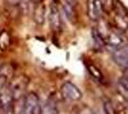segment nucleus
<instances>
[{
	"label": "nucleus",
	"instance_id": "1",
	"mask_svg": "<svg viewBox=\"0 0 128 114\" xmlns=\"http://www.w3.org/2000/svg\"><path fill=\"white\" fill-rule=\"evenodd\" d=\"M22 114H43L39 98L36 93L31 92L25 97Z\"/></svg>",
	"mask_w": 128,
	"mask_h": 114
},
{
	"label": "nucleus",
	"instance_id": "2",
	"mask_svg": "<svg viewBox=\"0 0 128 114\" xmlns=\"http://www.w3.org/2000/svg\"><path fill=\"white\" fill-rule=\"evenodd\" d=\"M14 101L9 86L5 85L0 88V111L2 114H12L14 110Z\"/></svg>",
	"mask_w": 128,
	"mask_h": 114
},
{
	"label": "nucleus",
	"instance_id": "3",
	"mask_svg": "<svg viewBox=\"0 0 128 114\" xmlns=\"http://www.w3.org/2000/svg\"><path fill=\"white\" fill-rule=\"evenodd\" d=\"M28 83H29L28 79L23 75L16 76L11 82V84L9 85V88L14 100H18L19 98L23 96L28 86Z\"/></svg>",
	"mask_w": 128,
	"mask_h": 114
},
{
	"label": "nucleus",
	"instance_id": "4",
	"mask_svg": "<svg viewBox=\"0 0 128 114\" xmlns=\"http://www.w3.org/2000/svg\"><path fill=\"white\" fill-rule=\"evenodd\" d=\"M60 91L65 99L71 100V101H78L82 97V93L80 90V88L70 82L64 83L61 86Z\"/></svg>",
	"mask_w": 128,
	"mask_h": 114
},
{
	"label": "nucleus",
	"instance_id": "5",
	"mask_svg": "<svg viewBox=\"0 0 128 114\" xmlns=\"http://www.w3.org/2000/svg\"><path fill=\"white\" fill-rule=\"evenodd\" d=\"M103 11L102 0H88L87 2V13L92 20H98L102 16Z\"/></svg>",
	"mask_w": 128,
	"mask_h": 114
},
{
	"label": "nucleus",
	"instance_id": "6",
	"mask_svg": "<svg viewBox=\"0 0 128 114\" xmlns=\"http://www.w3.org/2000/svg\"><path fill=\"white\" fill-rule=\"evenodd\" d=\"M113 59L120 67L128 71V46L118 48L113 54Z\"/></svg>",
	"mask_w": 128,
	"mask_h": 114
},
{
	"label": "nucleus",
	"instance_id": "7",
	"mask_svg": "<svg viewBox=\"0 0 128 114\" xmlns=\"http://www.w3.org/2000/svg\"><path fill=\"white\" fill-rule=\"evenodd\" d=\"M49 21L51 24V27L54 31H59L61 29V17L60 13L56 5L51 6L50 9V14H49Z\"/></svg>",
	"mask_w": 128,
	"mask_h": 114
},
{
	"label": "nucleus",
	"instance_id": "8",
	"mask_svg": "<svg viewBox=\"0 0 128 114\" xmlns=\"http://www.w3.org/2000/svg\"><path fill=\"white\" fill-rule=\"evenodd\" d=\"M45 6L38 3L36 4V7L34 11V19L38 24H43V22L45 20Z\"/></svg>",
	"mask_w": 128,
	"mask_h": 114
},
{
	"label": "nucleus",
	"instance_id": "9",
	"mask_svg": "<svg viewBox=\"0 0 128 114\" xmlns=\"http://www.w3.org/2000/svg\"><path fill=\"white\" fill-rule=\"evenodd\" d=\"M93 40H94V44L96 49H102L105 45V41L102 37V35L96 29L93 30Z\"/></svg>",
	"mask_w": 128,
	"mask_h": 114
},
{
	"label": "nucleus",
	"instance_id": "10",
	"mask_svg": "<svg viewBox=\"0 0 128 114\" xmlns=\"http://www.w3.org/2000/svg\"><path fill=\"white\" fill-rule=\"evenodd\" d=\"M11 44V36L9 33L3 31L0 33V49L5 50Z\"/></svg>",
	"mask_w": 128,
	"mask_h": 114
},
{
	"label": "nucleus",
	"instance_id": "11",
	"mask_svg": "<svg viewBox=\"0 0 128 114\" xmlns=\"http://www.w3.org/2000/svg\"><path fill=\"white\" fill-rule=\"evenodd\" d=\"M118 87H120V90L123 94V96L128 99V77H122L120 79Z\"/></svg>",
	"mask_w": 128,
	"mask_h": 114
},
{
	"label": "nucleus",
	"instance_id": "12",
	"mask_svg": "<svg viewBox=\"0 0 128 114\" xmlns=\"http://www.w3.org/2000/svg\"><path fill=\"white\" fill-rule=\"evenodd\" d=\"M63 10H64V12H65V14H66V16L67 18L69 19V20H73V19H75V11H74V5H71L69 3H67V2H65V4L63 5Z\"/></svg>",
	"mask_w": 128,
	"mask_h": 114
},
{
	"label": "nucleus",
	"instance_id": "13",
	"mask_svg": "<svg viewBox=\"0 0 128 114\" xmlns=\"http://www.w3.org/2000/svg\"><path fill=\"white\" fill-rule=\"evenodd\" d=\"M104 110H105V114H117L113 106L109 102H106L104 104Z\"/></svg>",
	"mask_w": 128,
	"mask_h": 114
},
{
	"label": "nucleus",
	"instance_id": "14",
	"mask_svg": "<svg viewBox=\"0 0 128 114\" xmlns=\"http://www.w3.org/2000/svg\"><path fill=\"white\" fill-rule=\"evenodd\" d=\"M6 3L11 7H18L21 4L22 0H5Z\"/></svg>",
	"mask_w": 128,
	"mask_h": 114
},
{
	"label": "nucleus",
	"instance_id": "15",
	"mask_svg": "<svg viewBox=\"0 0 128 114\" xmlns=\"http://www.w3.org/2000/svg\"><path fill=\"white\" fill-rule=\"evenodd\" d=\"M76 1V0H65V2L69 3V4H71V5H75Z\"/></svg>",
	"mask_w": 128,
	"mask_h": 114
},
{
	"label": "nucleus",
	"instance_id": "16",
	"mask_svg": "<svg viewBox=\"0 0 128 114\" xmlns=\"http://www.w3.org/2000/svg\"><path fill=\"white\" fill-rule=\"evenodd\" d=\"M30 1H32V3H34V4H38V3H41L42 0H30Z\"/></svg>",
	"mask_w": 128,
	"mask_h": 114
}]
</instances>
